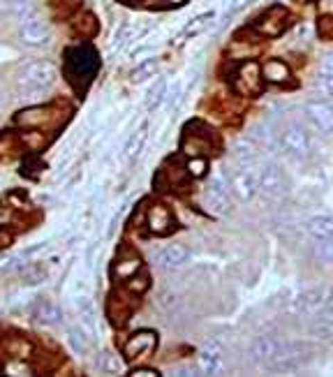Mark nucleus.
Returning a JSON list of instances; mask_svg holds the SVG:
<instances>
[{
    "label": "nucleus",
    "instance_id": "1",
    "mask_svg": "<svg viewBox=\"0 0 333 377\" xmlns=\"http://www.w3.org/2000/svg\"><path fill=\"white\" fill-rule=\"evenodd\" d=\"M56 81H58L56 67L44 60H37V63L28 65L19 77V93L26 100H42L53 91Z\"/></svg>",
    "mask_w": 333,
    "mask_h": 377
},
{
    "label": "nucleus",
    "instance_id": "2",
    "mask_svg": "<svg viewBox=\"0 0 333 377\" xmlns=\"http://www.w3.org/2000/svg\"><path fill=\"white\" fill-rule=\"evenodd\" d=\"M248 354L253 363L266 368L268 363L282 359V356H294L296 347L289 345V342H284L282 338H278V335H259V338H255L250 342Z\"/></svg>",
    "mask_w": 333,
    "mask_h": 377
},
{
    "label": "nucleus",
    "instance_id": "3",
    "mask_svg": "<svg viewBox=\"0 0 333 377\" xmlns=\"http://www.w3.org/2000/svg\"><path fill=\"white\" fill-rule=\"evenodd\" d=\"M201 207L213 216H227L232 211V188H229V176L215 174L208 183V188L201 195Z\"/></svg>",
    "mask_w": 333,
    "mask_h": 377
},
{
    "label": "nucleus",
    "instance_id": "4",
    "mask_svg": "<svg viewBox=\"0 0 333 377\" xmlns=\"http://www.w3.org/2000/svg\"><path fill=\"white\" fill-rule=\"evenodd\" d=\"M257 178H259V195H264L266 200L278 202L289 195V178L278 162H264L257 169Z\"/></svg>",
    "mask_w": 333,
    "mask_h": 377
},
{
    "label": "nucleus",
    "instance_id": "5",
    "mask_svg": "<svg viewBox=\"0 0 333 377\" xmlns=\"http://www.w3.org/2000/svg\"><path fill=\"white\" fill-rule=\"evenodd\" d=\"M278 146H280L282 153H287L294 160H305L312 153V139L308 134V130L298 123H289L280 130L278 134Z\"/></svg>",
    "mask_w": 333,
    "mask_h": 377
},
{
    "label": "nucleus",
    "instance_id": "6",
    "mask_svg": "<svg viewBox=\"0 0 333 377\" xmlns=\"http://www.w3.org/2000/svg\"><path fill=\"white\" fill-rule=\"evenodd\" d=\"M229 188H232V195L239 202H253L257 193H259V178H257V169L253 167H243L236 169L232 176H229Z\"/></svg>",
    "mask_w": 333,
    "mask_h": 377
},
{
    "label": "nucleus",
    "instance_id": "7",
    "mask_svg": "<svg viewBox=\"0 0 333 377\" xmlns=\"http://www.w3.org/2000/svg\"><path fill=\"white\" fill-rule=\"evenodd\" d=\"M19 35L26 44L31 46H44L51 40V30H49V24L42 19L37 12L28 15L24 19H19Z\"/></svg>",
    "mask_w": 333,
    "mask_h": 377
},
{
    "label": "nucleus",
    "instance_id": "8",
    "mask_svg": "<svg viewBox=\"0 0 333 377\" xmlns=\"http://www.w3.org/2000/svg\"><path fill=\"white\" fill-rule=\"evenodd\" d=\"M305 116L319 132L333 137V102L331 100H308L305 102Z\"/></svg>",
    "mask_w": 333,
    "mask_h": 377
},
{
    "label": "nucleus",
    "instance_id": "9",
    "mask_svg": "<svg viewBox=\"0 0 333 377\" xmlns=\"http://www.w3.org/2000/svg\"><path fill=\"white\" fill-rule=\"evenodd\" d=\"M153 259H155V264L160 269L178 271L190 264L192 252H190V248H185L183 243H169V245H164V248H160L155 255H153Z\"/></svg>",
    "mask_w": 333,
    "mask_h": 377
},
{
    "label": "nucleus",
    "instance_id": "10",
    "mask_svg": "<svg viewBox=\"0 0 333 377\" xmlns=\"http://www.w3.org/2000/svg\"><path fill=\"white\" fill-rule=\"evenodd\" d=\"M287 21H289L287 10L280 8V5H273V8L262 15L259 24H257V30H259L264 37H278L287 28Z\"/></svg>",
    "mask_w": 333,
    "mask_h": 377
},
{
    "label": "nucleus",
    "instance_id": "11",
    "mask_svg": "<svg viewBox=\"0 0 333 377\" xmlns=\"http://www.w3.org/2000/svg\"><path fill=\"white\" fill-rule=\"evenodd\" d=\"M262 70L259 65L253 63V60H246L239 67V74H236V88H239L241 95H257L262 91Z\"/></svg>",
    "mask_w": 333,
    "mask_h": 377
},
{
    "label": "nucleus",
    "instance_id": "12",
    "mask_svg": "<svg viewBox=\"0 0 333 377\" xmlns=\"http://www.w3.org/2000/svg\"><path fill=\"white\" fill-rule=\"evenodd\" d=\"M199 368L204 370L206 375H218L225 370V352H222L218 342H208V345L201 347Z\"/></svg>",
    "mask_w": 333,
    "mask_h": 377
},
{
    "label": "nucleus",
    "instance_id": "13",
    "mask_svg": "<svg viewBox=\"0 0 333 377\" xmlns=\"http://www.w3.org/2000/svg\"><path fill=\"white\" fill-rule=\"evenodd\" d=\"M72 306H74L76 317H79V326L83 328V331L95 333V328H97V315H95L93 301H90L88 297H76L72 301Z\"/></svg>",
    "mask_w": 333,
    "mask_h": 377
},
{
    "label": "nucleus",
    "instance_id": "14",
    "mask_svg": "<svg viewBox=\"0 0 333 377\" xmlns=\"http://www.w3.org/2000/svg\"><path fill=\"white\" fill-rule=\"evenodd\" d=\"M33 319L37 322V324H58L62 319V310L58 304H53V301L40 299V301H35V306H33Z\"/></svg>",
    "mask_w": 333,
    "mask_h": 377
},
{
    "label": "nucleus",
    "instance_id": "15",
    "mask_svg": "<svg viewBox=\"0 0 333 377\" xmlns=\"http://www.w3.org/2000/svg\"><path fill=\"white\" fill-rule=\"evenodd\" d=\"M324 301H326L324 290H322V287H315V290H308V292L298 294L296 301H294V310L301 313V315H312L324 306Z\"/></svg>",
    "mask_w": 333,
    "mask_h": 377
},
{
    "label": "nucleus",
    "instance_id": "16",
    "mask_svg": "<svg viewBox=\"0 0 333 377\" xmlns=\"http://www.w3.org/2000/svg\"><path fill=\"white\" fill-rule=\"evenodd\" d=\"M153 347H155V333H153V331H139V333L132 335L128 342H125V356H128V359H137V356L151 352Z\"/></svg>",
    "mask_w": 333,
    "mask_h": 377
},
{
    "label": "nucleus",
    "instance_id": "17",
    "mask_svg": "<svg viewBox=\"0 0 333 377\" xmlns=\"http://www.w3.org/2000/svg\"><path fill=\"white\" fill-rule=\"evenodd\" d=\"M146 137H148V123H142L135 132L130 134V139L125 141V146H123V157L128 162H135L139 153H142V148H144V143H146Z\"/></svg>",
    "mask_w": 333,
    "mask_h": 377
},
{
    "label": "nucleus",
    "instance_id": "18",
    "mask_svg": "<svg viewBox=\"0 0 333 377\" xmlns=\"http://www.w3.org/2000/svg\"><path fill=\"white\" fill-rule=\"evenodd\" d=\"M139 269H142V259L135 252H123L114 262V276L118 280H130L132 276H137Z\"/></svg>",
    "mask_w": 333,
    "mask_h": 377
},
{
    "label": "nucleus",
    "instance_id": "19",
    "mask_svg": "<svg viewBox=\"0 0 333 377\" xmlns=\"http://www.w3.org/2000/svg\"><path fill=\"white\" fill-rule=\"evenodd\" d=\"M289 77H291V72L284 60L271 58L262 65V79L268 81V84H284Z\"/></svg>",
    "mask_w": 333,
    "mask_h": 377
},
{
    "label": "nucleus",
    "instance_id": "20",
    "mask_svg": "<svg viewBox=\"0 0 333 377\" xmlns=\"http://www.w3.org/2000/svg\"><path fill=\"white\" fill-rule=\"evenodd\" d=\"M148 227L155 231V234H164L173 227V216L166 207H153L148 213Z\"/></svg>",
    "mask_w": 333,
    "mask_h": 377
},
{
    "label": "nucleus",
    "instance_id": "21",
    "mask_svg": "<svg viewBox=\"0 0 333 377\" xmlns=\"http://www.w3.org/2000/svg\"><path fill=\"white\" fill-rule=\"evenodd\" d=\"M308 234L319 241V238H333V216H315L308 222Z\"/></svg>",
    "mask_w": 333,
    "mask_h": 377
},
{
    "label": "nucleus",
    "instance_id": "22",
    "mask_svg": "<svg viewBox=\"0 0 333 377\" xmlns=\"http://www.w3.org/2000/svg\"><path fill=\"white\" fill-rule=\"evenodd\" d=\"M151 21H132V24H125L123 26V30L116 35V44L121 46V44H132V42H137L139 37H144V33L146 30H151Z\"/></svg>",
    "mask_w": 333,
    "mask_h": 377
},
{
    "label": "nucleus",
    "instance_id": "23",
    "mask_svg": "<svg viewBox=\"0 0 333 377\" xmlns=\"http://www.w3.org/2000/svg\"><path fill=\"white\" fill-rule=\"evenodd\" d=\"M232 153L239 157L241 162H253L257 153H259V146H257V141L250 139V137H239V139L232 143Z\"/></svg>",
    "mask_w": 333,
    "mask_h": 377
},
{
    "label": "nucleus",
    "instance_id": "24",
    "mask_svg": "<svg viewBox=\"0 0 333 377\" xmlns=\"http://www.w3.org/2000/svg\"><path fill=\"white\" fill-rule=\"evenodd\" d=\"M166 88H169V84H166V79H160L155 81L148 93H146V100H144V109H148V112H153V109H157L160 105L164 102L166 98Z\"/></svg>",
    "mask_w": 333,
    "mask_h": 377
},
{
    "label": "nucleus",
    "instance_id": "25",
    "mask_svg": "<svg viewBox=\"0 0 333 377\" xmlns=\"http://www.w3.org/2000/svg\"><path fill=\"white\" fill-rule=\"evenodd\" d=\"M157 70H160V60H157V58H146L142 65L132 70L130 81H132V84H142V81L151 79V77H155Z\"/></svg>",
    "mask_w": 333,
    "mask_h": 377
},
{
    "label": "nucleus",
    "instance_id": "26",
    "mask_svg": "<svg viewBox=\"0 0 333 377\" xmlns=\"http://www.w3.org/2000/svg\"><path fill=\"white\" fill-rule=\"evenodd\" d=\"M97 28H100V26H97V19L90 15V12H83V15L74 21V30L79 33L81 37H93Z\"/></svg>",
    "mask_w": 333,
    "mask_h": 377
},
{
    "label": "nucleus",
    "instance_id": "27",
    "mask_svg": "<svg viewBox=\"0 0 333 377\" xmlns=\"http://www.w3.org/2000/svg\"><path fill=\"white\" fill-rule=\"evenodd\" d=\"M67 342H69V347L74 349V354H86L88 352V338H86V333H83L81 326L67 328Z\"/></svg>",
    "mask_w": 333,
    "mask_h": 377
},
{
    "label": "nucleus",
    "instance_id": "28",
    "mask_svg": "<svg viewBox=\"0 0 333 377\" xmlns=\"http://www.w3.org/2000/svg\"><path fill=\"white\" fill-rule=\"evenodd\" d=\"M97 368H100L102 373H111V375H116V373H121V361L116 359V354H111V352H102L100 356H97Z\"/></svg>",
    "mask_w": 333,
    "mask_h": 377
},
{
    "label": "nucleus",
    "instance_id": "29",
    "mask_svg": "<svg viewBox=\"0 0 333 377\" xmlns=\"http://www.w3.org/2000/svg\"><path fill=\"white\" fill-rule=\"evenodd\" d=\"M211 19H213L211 12H208V15H199V17H194L192 21L187 24L185 28H183V37H194V35H199V33L204 30L206 26H208V21H211Z\"/></svg>",
    "mask_w": 333,
    "mask_h": 377
},
{
    "label": "nucleus",
    "instance_id": "30",
    "mask_svg": "<svg viewBox=\"0 0 333 377\" xmlns=\"http://www.w3.org/2000/svg\"><path fill=\"white\" fill-rule=\"evenodd\" d=\"M312 250H315V257L319 262L333 264V238H319Z\"/></svg>",
    "mask_w": 333,
    "mask_h": 377
},
{
    "label": "nucleus",
    "instance_id": "31",
    "mask_svg": "<svg viewBox=\"0 0 333 377\" xmlns=\"http://www.w3.org/2000/svg\"><path fill=\"white\" fill-rule=\"evenodd\" d=\"M24 280L28 285H40L46 280V271L40 264H28L24 266Z\"/></svg>",
    "mask_w": 333,
    "mask_h": 377
},
{
    "label": "nucleus",
    "instance_id": "32",
    "mask_svg": "<svg viewBox=\"0 0 333 377\" xmlns=\"http://www.w3.org/2000/svg\"><path fill=\"white\" fill-rule=\"evenodd\" d=\"M33 12H37L35 10V5H33V0H12V15L14 19H24L28 15H33Z\"/></svg>",
    "mask_w": 333,
    "mask_h": 377
},
{
    "label": "nucleus",
    "instance_id": "33",
    "mask_svg": "<svg viewBox=\"0 0 333 377\" xmlns=\"http://www.w3.org/2000/svg\"><path fill=\"white\" fill-rule=\"evenodd\" d=\"M315 91L319 95H324V98H333V77H319V74H317Z\"/></svg>",
    "mask_w": 333,
    "mask_h": 377
},
{
    "label": "nucleus",
    "instance_id": "34",
    "mask_svg": "<svg viewBox=\"0 0 333 377\" xmlns=\"http://www.w3.org/2000/svg\"><path fill=\"white\" fill-rule=\"evenodd\" d=\"M187 171H190L192 176H204L208 171V162L204 160V157H197L194 155L190 162H187Z\"/></svg>",
    "mask_w": 333,
    "mask_h": 377
},
{
    "label": "nucleus",
    "instance_id": "35",
    "mask_svg": "<svg viewBox=\"0 0 333 377\" xmlns=\"http://www.w3.org/2000/svg\"><path fill=\"white\" fill-rule=\"evenodd\" d=\"M128 287H130V292H135V294L146 292V290H148V276H146V273H142V276H137V278L132 276Z\"/></svg>",
    "mask_w": 333,
    "mask_h": 377
},
{
    "label": "nucleus",
    "instance_id": "36",
    "mask_svg": "<svg viewBox=\"0 0 333 377\" xmlns=\"http://www.w3.org/2000/svg\"><path fill=\"white\" fill-rule=\"evenodd\" d=\"M317 74L319 77H333V51L322 56L319 60V67H317Z\"/></svg>",
    "mask_w": 333,
    "mask_h": 377
},
{
    "label": "nucleus",
    "instance_id": "37",
    "mask_svg": "<svg viewBox=\"0 0 333 377\" xmlns=\"http://www.w3.org/2000/svg\"><path fill=\"white\" fill-rule=\"evenodd\" d=\"M10 352L14 354V359H24V356L31 352V345L28 342H24V340H10Z\"/></svg>",
    "mask_w": 333,
    "mask_h": 377
},
{
    "label": "nucleus",
    "instance_id": "38",
    "mask_svg": "<svg viewBox=\"0 0 333 377\" xmlns=\"http://www.w3.org/2000/svg\"><path fill=\"white\" fill-rule=\"evenodd\" d=\"M250 3H253V0H232V3H229V12H227V17L236 15V12H239V10H246Z\"/></svg>",
    "mask_w": 333,
    "mask_h": 377
},
{
    "label": "nucleus",
    "instance_id": "39",
    "mask_svg": "<svg viewBox=\"0 0 333 377\" xmlns=\"http://www.w3.org/2000/svg\"><path fill=\"white\" fill-rule=\"evenodd\" d=\"M199 373V368H194V366H176V368H171V375H197Z\"/></svg>",
    "mask_w": 333,
    "mask_h": 377
},
{
    "label": "nucleus",
    "instance_id": "40",
    "mask_svg": "<svg viewBox=\"0 0 333 377\" xmlns=\"http://www.w3.org/2000/svg\"><path fill=\"white\" fill-rule=\"evenodd\" d=\"M132 375L142 377V375H157V373L153 368H135V370H132Z\"/></svg>",
    "mask_w": 333,
    "mask_h": 377
},
{
    "label": "nucleus",
    "instance_id": "41",
    "mask_svg": "<svg viewBox=\"0 0 333 377\" xmlns=\"http://www.w3.org/2000/svg\"><path fill=\"white\" fill-rule=\"evenodd\" d=\"M319 10L333 12V0H319Z\"/></svg>",
    "mask_w": 333,
    "mask_h": 377
},
{
    "label": "nucleus",
    "instance_id": "42",
    "mask_svg": "<svg viewBox=\"0 0 333 377\" xmlns=\"http://www.w3.org/2000/svg\"><path fill=\"white\" fill-rule=\"evenodd\" d=\"M7 243H10V236H7V234H0V248H3V245H7Z\"/></svg>",
    "mask_w": 333,
    "mask_h": 377
},
{
    "label": "nucleus",
    "instance_id": "43",
    "mask_svg": "<svg viewBox=\"0 0 333 377\" xmlns=\"http://www.w3.org/2000/svg\"><path fill=\"white\" fill-rule=\"evenodd\" d=\"M326 306H329V310H333V290L329 294V299H326Z\"/></svg>",
    "mask_w": 333,
    "mask_h": 377
},
{
    "label": "nucleus",
    "instance_id": "44",
    "mask_svg": "<svg viewBox=\"0 0 333 377\" xmlns=\"http://www.w3.org/2000/svg\"><path fill=\"white\" fill-rule=\"evenodd\" d=\"M329 319L333 322V310H329Z\"/></svg>",
    "mask_w": 333,
    "mask_h": 377
},
{
    "label": "nucleus",
    "instance_id": "45",
    "mask_svg": "<svg viewBox=\"0 0 333 377\" xmlns=\"http://www.w3.org/2000/svg\"><path fill=\"white\" fill-rule=\"evenodd\" d=\"M0 105H3V93H0Z\"/></svg>",
    "mask_w": 333,
    "mask_h": 377
}]
</instances>
